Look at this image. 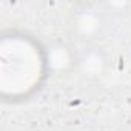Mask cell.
Returning a JSON list of instances; mask_svg holds the SVG:
<instances>
[{"mask_svg": "<svg viewBox=\"0 0 131 131\" xmlns=\"http://www.w3.org/2000/svg\"><path fill=\"white\" fill-rule=\"evenodd\" d=\"M71 26L73 31L79 36V39L94 40L105 29V19L99 9L93 6H83L82 9H77L73 14Z\"/></svg>", "mask_w": 131, "mask_h": 131, "instance_id": "cell-3", "label": "cell"}, {"mask_svg": "<svg viewBox=\"0 0 131 131\" xmlns=\"http://www.w3.org/2000/svg\"><path fill=\"white\" fill-rule=\"evenodd\" d=\"M46 68L49 76H67L76 68H79V54L67 42H52L45 46Z\"/></svg>", "mask_w": 131, "mask_h": 131, "instance_id": "cell-2", "label": "cell"}, {"mask_svg": "<svg viewBox=\"0 0 131 131\" xmlns=\"http://www.w3.org/2000/svg\"><path fill=\"white\" fill-rule=\"evenodd\" d=\"M2 96L11 100L31 97L48 74L45 46L32 37L11 31L0 42Z\"/></svg>", "mask_w": 131, "mask_h": 131, "instance_id": "cell-1", "label": "cell"}]
</instances>
